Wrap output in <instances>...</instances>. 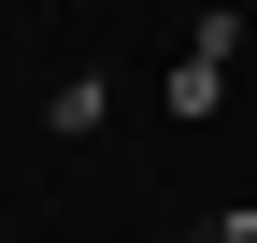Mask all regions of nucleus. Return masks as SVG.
Listing matches in <instances>:
<instances>
[{
	"label": "nucleus",
	"mask_w": 257,
	"mask_h": 243,
	"mask_svg": "<svg viewBox=\"0 0 257 243\" xmlns=\"http://www.w3.org/2000/svg\"><path fill=\"white\" fill-rule=\"evenodd\" d=\"M186 243H257V200H229V215H200Z\"/></svg>",
	"instance_id": "3"
},
{
	"label": "nucleus",
	"mask_w": 257,
	"mask_h": 243,
	"mask_svg": "<svg viewBox=\"0 0 257 243\" xmlns=\"http://www.w3.org/2000/svg\"><path fill=\"white\" fill-rule=\"evenodd\" d=\"M229 72H243V0H200V29H186V57L157 72V100L200 129V114H229Z\"/></svg>",
	"instance_id": "1"
},
{
	"label": "nucleus",
	"mask_w": 257,
	"mask_h": 243,
	"mask_svg": "<svg viewBox=\"0 0 257 243\" xmlns=\"http://www.w3.org/2000/svg\"><path fill=\"white\" fill-rule=\"evenodd\" d=\"M114 100H128V86L100 72V57H86V72H72V86L43 100V143H100V129H114Z\"/></svg>",
	"instance_id": "2"
}]
</instances>
